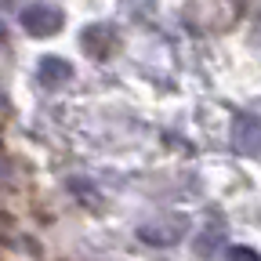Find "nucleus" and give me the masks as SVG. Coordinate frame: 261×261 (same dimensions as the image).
Masks as SVG:
<instances>
[{
  "mask_svg": "<svg viewBox=\"0 0 261 261\" xmlns=\"http://www.w3.org/2000/svg\"><path fill=\"white\" fill-rule=\"evenodd\" d=\"M18 22H22V29L29 33V37L44 40V37H55V33L65 25V15L55 4H29V8H22Z\"/></svg>",
  "mask_w": 261,
  "mask_h": 261,
  "instance_id": "obj_2",
  "label": "nucleus"
},
{
  "mask_svg": "<svg viewBox=\"0 0 261 261\" xmlns=\"http://www.w3.org/2000/svg\"><path fill=\"white\" fill-rule=\"evenodd\" d=\"M80 47H84L94 62H109V58L120 51V33H116V25H109V22H94V25H87V29L80 33Z\"/></svg>",
  "mask_w": 261,
  "mask_h": 261,
  "instance_id": "obj_3",
  "label": "nucleus"
},
{
  "mask_svg": "<svg viewBox=\"0 0 261 261\" xmlns=\"http://www.w3.org/2000/svg\"><path fill=\"white\" fill-rule=\"evenodd\" d=\"M189 236V218L185 214H160L145 225H138V240L149 247H174Z\"/></svg>",
  "mask_w": 261,
  "mask_h": 261,
  "instance_id": "obj_1",
  "label": "nucleus"
},
{
  "mask_svg": "<svg viewBox=\"0 0 261 261\" xmlns=\"http://www.w3.org/2000/svg\"><path fill=\"white\" fill-rule=\"evenodd\" d=\"M225 254H228V261H261V254L250 247H228Z\"/></svg>",
  "mask_w": 261,
  "mask_h": 261,
  "instance_id": "obj_7",
  "label": "nucleus"
},
{
  "mask_svg": "<svg viewBox=\"0 0 261 261\" xmlns=\"http://www.w3.org/2000/svg\"><path fill=\"white\" fill-rule=\"evenodd\" d=\"M232 149L240 156H261V116H236L232 123Z\"/></svg>",
  "mask_w": 261,
  "mask_h": 261,
  "instance_id": "obj_4",
  "label": "nucleus"
},
{
  "mask_svg": "<svg viewBox=\"0 0 261 261\" xmlns=\"http://www.w3.org/2000/svg\"><path fill=\"white\" fill-rule=\"evenodd\" d=\"M37 80L55 91V87H62V84L73 80V65L65 62V58H58V55H47V58H40V65H37Z\"/></svg>",
  "mask_w": 261,
  "mask_h": 261,
  "instance_id": "obj_6",
  "label": "nucleus"
},
{
  "mask_svg": "<svg viewBox=\"0 0 261 261\" xmlns=\"http://www.w3.org/2000/svg\"><path fill=\"white\" fill-rule=\"evenodd\" d=\"M254 44H261V15L254 18Z\"/></svg>",
  "mask_w": 261,
  "mask_h": 261,
  "instance_id": "obj_8",
  "label": "nucleus"
},
{
  "mask_svg": "<svg viewBox=\"0 0 261 261\" xmlns=\"http://www.w3.org/2000/svg\"><path fill=\"white\" fill-rule=\"evenodd\" d=\"M8 4H11V0H0V8H8Z\"/></svg>",
  "mask_w": 261,
  "mask_h": 261,
  "instance_id": "obj_10",
  "label": "nucleus"
},
{
  "mask_svg": "<svg viewBox=\"0 0 261 261\" xmlns=\"http://www.w3.org/2000/svg\"><path fill=\"white\" fill-rule=\"evenodd\" d=\"M225 240H228V228H225V221H221V218H211V221L200 228V232H196L192 250H196V257L211 261L218 250H225Z\"/></svg>",
  "mask_w": 261,
  "mask_h": 261,
  "instance_id": "obj_5",
  "label": "nucleus"
},
{
  "mask_svg": "<svg viewBox=\"0 0 261 261\" xmlns=\"http://www.w3.org/2000/svg\"><path fill=\"white\" fill-rule=\"evenodd\" d=\"M4 37H8V29H4V22H0V44H4Z\"/></svg>",
  "mask_w": 261,
  "mask_h": 261,
  "instance_id": "obj_9",
  "label": "nucleus"
}]
</instances>
